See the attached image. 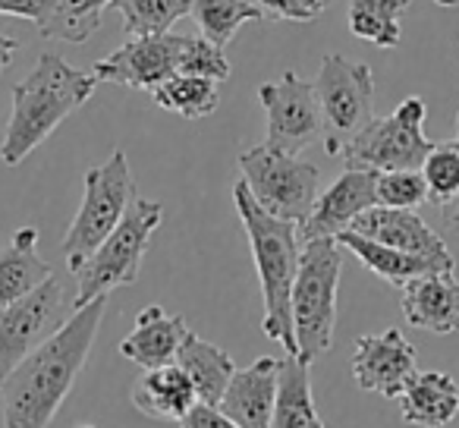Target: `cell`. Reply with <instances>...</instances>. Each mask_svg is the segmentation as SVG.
I'll use <instances>...</instances> for the list:
<instances>
[{
    "mask_svg": "<svg viewBox=\"0 0 459 428\" xmlns=\"http://www.w3.org/2000/svg\"><path fill=\"white\" fill-rule=\"evenodd\" d=\"M337 240L346 252H352V256L371 271V275H377L381 281H387L390 287H396V290L406 287L412 277L431 275V271H450L440 262H434V258L394 249V246H384V243H377V240H368L356 231H343Z\"/></svg>",
    "mask_w": 459,
    "mask_h": 428,
    "instance_id": "obj_22",
    "label": "cell"
},
{
    "mask_svg": "<svg viewBox=\"0 0 459 428\" xmlns=\"http://www.w3.org/2000/svg\"><path fill=\"white\" fill-rule=\"evenodd\" d=\"M258 101L268 117L264 145L274 152L299 154L318 139H325V117L315 95V83L287 70L281 79H271L258 89Z\"/></svg>",
    "mask_w": 459,
    "mask_h": 428,
    "instance_id": "obj_11",
    "label": "cell"
},
{
    "mask_svg": "<svg viewBox=\"0 0 459 428\" xmlns=\"http://www.w3.org/2000/svg\"><path fill=\"white\" fill-rule=\"evenodd\" d=\"M16 51H20V41L16 39H10V35H4L0 32V76L13 66V60H16Z\"/></svg>",
    "mask_w": 459,
    "mask_h": 428,
    "instance_id": "obj_36",
    "label": "cell"
},
{
    "mask_svg": "<svg viewBox=\"0 0 459 428\" xmlns=\"http://www.w3.org/2000/svg\"><path fill=\"white\" fill-rule=\"evenodd\" d=\"M343 271V246L337 237L306 240L293 284V331L299 356L318 362L333 346L337 328V287Z\"/></svg>",
    "mask_w": 459,
    "mask_h": 428,
    "instance_id": "obj_4",
    "label": "cell"
},
{
    "mask_svg": "<svg viewBox=\"0 0 459 428\" xmlns=\"http://www.w3.org/2000/svg\"><path fill=\"white\" fill-rule=\"evenodd\" d=\"M114 10L123 16L129 39L164 35L183 16L192 13V0H114Z\"/></svg>",
    "mask_w": 459,
    "mask_h": 428,
    "instance_id": "obj_29",
    "label": "cell"
},
{
    "mask_svg": "<svg viewBox=\"0 0 459 428\" xmlns=\"http://www.w3.org/2000/svg\"><path fill=\"white\" fill-rule=\"evenodd\" d=\"M453 142H456V145H459V117H456V139H453Z\"/></svg>",
    "mask_w": 459,
    "mask_h": 428,
    "instance_id": "obj_39",
    "label": "cell"
},
{
    "mask_svg": "<svg viewBox=\"0 0 459 428\" xmlns=\"http://www.w3.org/2000/svg\"><path fill=\"white\" fill-rule=\"evenodd\" d=\"M352 378L368 394H381L387 400H400L406 384L415 378V346L400 328H387L381 334H362L352 346Z\"/></svg>",
    "mask_w": 459,
    "mask_h": 428,
    "instance_id": "obj_13",
    "label": "cell"
},
{
    "mask_svg": "<svg viewBox=\"0 0 459 428\" xmlns=\"http://www.w3.org/2000/svg\"><path fill=\"white\" fill-rule=\"evenodd\" d=\"M409 10V0H350L346 22L359 41L394 51L403 39V13Z\"/></svg>",
    "mask_w": 459,
    "mask_h": 428,
    "instance_id": "obj_25",
    "label": "cell"
},
{
    "mask_svg": "<svg viewBox=\"0 0 459 428\" xmlns=\"http://www.w3.org/2000/svg\"><path fill=\"white\" fill-rule=\"evenodd\" d=\"M400 415L412 428H446L459 415V384L446 371H415L400 394Z\"/></svg>",
    "mask_w": 459,
    "mask_h": 428,
    "instance_id": "obj_20",
    "label": "cell"
},
{
    "mask_svg": "<svg viewBox=\"0 0 459 428\" xmlns=\"http://www.w3.org/2000/svg\"><path fill=\"white\" fill-rule=\"evenodd\" d=\"M377 205H387V208H419L428 202V183L419 170H384L377 173L375 186Z\"/></svg>",
    "mask_w": 459,
    "mask_h": 428,
    "instance_id": "obj_32",
    "label": "cell"
},
{
    "mask_svg": "<svg viewBox=\"0 0 459 428\" xmlns=\"http://www.w3.org/2000/svg\"><path fill=\"white\" fill-rule=\"evenodd\" d=\"M152 101L158 108L170 110V114L186 117V120H202V117L214 114L217 104H221V83L177 73L167 83H160L158 89H152Z\"/></svg>",
    "mask_w": 459,
    "mask_h": 428,
    "instance_id": "obj_26",
    "label": "cell"
},
{
    "mask_svg": "<svg viewBox=\"0 0 459 428\" xmlns=\"http://www.w3.org/2000/svg\"><path fill=\"white\" fill-rule=\"evenodd\" d=\"M268 13V20H287V22H312L331 7L333 0H252Z\"/></svg>",
    "mask_w": 459,
    "mask_h": 428,
    "instance_id": "obj_33",
    "label": "cell"
},
{
    "mask_svg": "<svg viewBox=\"0 0 459 428\" xmlns=\"http://www.w3.org/2000/svg\"><path fill=\"white\" fill-rule=\"evenodd\" d=\"M233 205L243 221V231L249 237L252 258L258 268V284H262V331L268 340L283 346V353L299 356L293 331V284L296 271H299V224L296 221L274 218L271 211H264L249 192L246 179L233 186Z\"/></svg>",
    "mask_w": 459,
    "mask_h": 428,
    "instance_id": "obj_3",
    "label": "cell"
},
{
    "mask_svg": "<svg viewBox=\"0 0 459 428\" xmlns=\"http://www.w3.org/2000/svg\"><path fill=\"white\" fill-rule=\"evenodd\" d=\"M350 231L362 233V237H368V240H377V243H384V246H394V249L412 252V256L434 258V262H440L444 268L456 271V262H453L444 237L434 233L412 208L371 205L368 211H362V214L352 221Z\"/></svg>",
    "mask_w": 459,
    "mask_h": 428,
    "instance_id": "obj_15",
    "label": "cell"
},
{
    "mask_svg": "<svg viewBox=\"0 0 459 428\" xmlns=\"http://www.w3.org/2000/svg\"><path fill=\"white\" fill-rule=\"evenodd\" d=\"M164 221V205L154 198H133L123 221L114 227L108 240L98 246V252L76 271V296L73 309L89 306L98 296H108L117 287H133L139 281L142 258L148 252L154 231Z\"/></svg>",
    "mask_w": 459,
    "mask_h": 428,
    "instance_id": "obj_5",
    "label": "cell"
},
{
    "mask_svg": "<svg viewBox=\"0 0 459 428\" xmlns=\"http://www.w3.org/2000/svg\"><path fill=\"white\" fill-rule=\"evenodd\" d=\"M186 319L183 315L167 312L164 306H145L135 315V325L126 337L120 340L123 359L135 362L139 369H158V365L177 362V353L183 346Z\"/></svg>",
    "mask_w": 459,
    "mask_h": 428,
    "instance_id": "obj_18",
    "label": "cell"
},
{
    "mask_svg": "<svg viewBox=\"0 0 459 428\" xmlns=\"http://www.w3.org/2000/svg\"><path fill=\"white\" fill-rule=\"evenodd\" d=\"M129 397H133V406L154 422H179L198 403L195 384L177 362L142 369Z\"/></svg>",
    "mask_w": 459,
    "mask_h": 428,
    "instance_id": "obj_19",
    "label": "cell"
},
{
    "mask_svg": "<svg viewBox=\"0 0 459 428\" xmlns=\"http://www.w3.org/2000/svg\"><path fill=\"white\" fill-rule=\"evenodd\" d=\"M60 0H0V16H16V20L35 22V29L41 22H48L57 13Z\"/></svg>",
    "mask_w": 459,
    "mask_h": 428,
    "instance_id": "obj_34",
    "label": "cell"
},
{
    "mask_svg": "<svg viewBox=\"0 0 459 428\" xmlns=\"http://www.w3.org/2000/svg\"><path fill=\"white\" fill-rule=\"evenodd\" d=\"M108 7H114V0H60L57 13L48 22H41L39 35L41 39L82 45V41H89L101 29Z\"/></svg>",
    "mask_w": 459,
    "mask_h": 428,
    "instance_id": "obj_28",
    "label": "cell"
},
{
    "mask_svg": "<svg viewBox=\"0 0 459 428\" xmlns=\"http://www.w3.org/2000/svg\"><path fill=\"white\" fill-rule=\"evenodd\" d=\"M377 170H362V167H346L331 186L318 196L312 214L299 224V240H321V237H340L350 231L352 221L377 205L375 196Z\"/></svg>",
    "mask_w": 459,
    "mask_h": 428,
    "instance_id": "obj_14",
    "label": "cell"
},
{
    "mask_svg": "<svg viewBox=\"0 0 459 428\" xmlns=\"http://www.w3.org/2000/svg\"><path fill=\"white\" fill-rule=\"evenodd\" d=\"M237 164L255 202L264 211H271L274 218L302 224L312 214L321 183V173L315 164L302 161L299 154L274 152L268 145L239 152Z\"/></svg>",
    "mask_w": 459,
    "mask_h": 428,
    "instance_id": "obj_8",
    "label": "cell"
},
{
    "mask_svg": "<svg viewBox=\"0 0 459 428\" xmlns=\"http://www.w3.org/2000/svg\"><path fill=\"white\" fill-rule=\"evenodd\" d=\"M277 381H281V359L262 356L246 369L233 371L217 406L239 428H271Z\"/></svg>",
    "mask_w": 459,
    "mask_h": 428,
    "instance_id": "obj_16",
    "label": "cell"
},
{
    "mask_svg": "<svg viewBox=\"0 0 459 428\" xmlns=\"http://www.w3.org/2000/svg\"><path fill=\"white\" fill-rule=\"evenodd\" d=\"M179 73H186V76L214 79V83H227L233 66H230V60L221 45L208 41L204 35H186L183 57H179Z\"/></svg>",
    "mask_w": 459,
    "mask_h": 428,
    "instance_id": "obj_31",
    "label": "cell"
},
{
    "mask_svg": "<svg viewBox=\"0 0 459 428\" xmlns=\"http://www.w3.org/2000/svg\"><path fill=\"white\" fill-rule=\"evenodd\" d=\"M76 428H95V425H76Z\"/></svg>",
    "mask_w": 459,
    "mask_h": 428,
    "instance_id": "obj_40",
    "label": "cell"
},
{
    "mask_svg": "<svg viewBox=\"0 0 459 428\" xmlns=\"http://www.w3.org/2000/svg\"><path fill=\"white\" fill-rule=\"evenodd\" d=\"M431 4H437V7H446V10L459 7V0H431Z\"/></svg>",
    "mask_w": 459,
    "mask_h": 428,
    "instance_id": "obj_38",
    "label": "cell"
},
{
    "mask_svg": "<svg viewBox=\"0 0 459 428\" xmlns=\"http://www.w3.org/2000/svg\"><path fill=\"white\" fill-rule=\"evenodd\" d=\"M135 198V179L129 170V158L123 148H117L104 164L91 167L85 173V196L76 218L66 231L60 252L66 258V268L76 275L85 262L98 252V246L114 233Z\"/></svg>",
    "mask_w": 459,
    "mask_h": 428,
    "instance_id": "obj_6",
    "label": "cell"
},
{
    "mask_svg": "<svg viewBox=\"0 0 459 428\" xmlns=\"http://www.w3.org/2000/svg\"><path fill=\"white\" fill-rule=\"evenodd\" d=\"M177 365L192 378V384H195V390H198V400L214 403V406L221 403L230 378L237 371V362H233L230 353H223L221 346L208 344V340H202L192 331L186 334L183 346H179Z\"/></svg>",
    "mask_w": 459,
    "mask_h": 428,
    "instance_id": "obj_24",
    "label": "cell"
},
{
    "mask_svg": "<svg viewBox=\"0 0 459 428\" xmlns=\"http://www.w3.org/2000/svg\"><path fill=\"white\" fill-rule=\"evenodd\" d=\"M428 104L425 98L409 95L400 108L387 117H371L340 152L346 167H362V170H419L425 164L428 152L437 142L425 135Z\"/></svg>",
    "mask_w": 459,
    "mask_h": 428,
    "instance_id": "obj_7",
    "label": "cell"
},
{
    "mask_svg": "<svg viewBox=\"0 0 459 428\" xmlns=\"http://www.w3.org/2000/svg\"><path fill=\"white\" fill-rule=\"evenodd\" d=\"M108 312V296L76 309L64 328L35 346L4 381H0V409L4 428H48L70 397L76 378L82 375L89 353L98 340V328Z\"/></svg>",
    "mask_w": 459,
    "mask_h": 428,
    "instance_id": "obj_1",
    "label": "cell"
},
{
    "mask_svg": "<svg viewBox=\"0 0 459 428\" xmlns=\"http://www.w3.org/2000/svg\"><path fill=\"white\" fill-rule=\"evenodd\" d=\"M271 428H327L318 409H315L308 362L302 356H290L287 353L281 359V381H277Z\"/></svg>",
    "mask_w": 459,
    "mask_h": 428,
    "instance_id": "obj_23",
    "label": "cell"
},
{
    "mask_svg": "<svg viewBox=\"0 0 459 428\" xmlns=\"http://www.w3.org/2000/svg\"><path fill=\"white\" fill-rule=\"evenodd\" d=\"M440 218H444V227H450L453 233H459V192L446 205H440Z\"/></svg>",
    "mask_w": 459,
    "mask_h": 428,
    "instance_id": "obj_37",
    "label": "cell"
},
{
    "mask_svg": "<svg viewBox=\"0 0 459 428\" xmlns=\"http://www.w3.org/2000/svg\"><path fill=\"white\" fill-rule=\"evenodd\" d=\"M54 277L51 265L39 256V227H20L0 249V306L22 300Z\"/></svg>",
    "mask_w": 459,
    "mask_h": 428,
    "instance_id": "obj_21",
    "label": "cell"
},
{
    "mask_svg": "<svg viewBox=\"0 0 459 428\" xmlns=\"http://www.w3.org/2000/svg\"><path fill=\"white\" fill-rule=\"evenodd\" d=\"M403 293V315L412 328L431 334L459 331V281L453 271H431L412 277Z\"/></svg>",
    "mask_w": 459,
    "mask_h": 428,
    "instance_id": "obj_17",
    "label": "cell"
},
{
    "mask_svg": "<svg viewBox=\"0 0 459 428\" xmlns=\"http://www.w3.org/2000/svg\"><path fill=\"white\" fill-rule=\"evenodd\" d=\"M73 300L57 277H48L39 290L22 300L0 306V381L45 340H51L70 321Z\"/></svg>",
    "mask_w": 459,
    "mask_h": 428,
    "instance_id": "obj_10",
    "label": "cell"
},
{
    "mask_svg": "<svg viewBox=\"0 0 459 428\" xmlns=\"http://www.w3.org/2000/svg\"><path fill=\"white\" fill-rule=\"evenodd\" d=\"M183 45H186V35H173V32L129 39L123 48H117L104 60H98L91 66V73L101 83H117L135 92H152L179 73Z\"/></svg>",
    "mask_w": 459,
    "mask_h": 428,
    "instance_id": "obj_12",
    "label": "cell"
},
{
    "mask_svg": "<svg viewBox=\"0 0 459 428\" xmlns=\"http://www.w3.org/2000/svg\"><path fill=\"white\" fill-rule=\"evenodd\" d=\"M101 79L45 51L26 79L13 89V108L0 139V161L16 167L54 135V129L89 104Z\"/></svg>",
    "mask_w": 459,
    "mask_h": 428,
    "instance_id": "obj_2",
    "label": "cell"
},
{
    "mask_svg": "<svg viewBox=\"0 0 459 428\" xmlns=\"http://www.w3.org/2000/svg\"><path fill=\"white\" fill-rule=\"evenodd\" d=\"M421 177L428 183V202L446 205L459 192V145L437 142L421 164Z\"/></svg>",
    "mask_w": 459,
    "mask_h": 428,
    "instance_id": "obj_30",
    "label": "cell"
},
{
    "mask_svg": "<svg viewBox=\"0 0 459 428\" xmlns=\"http://www.w3.org/2000/svg\"><path fill=\"white\" fill-rule=\"evenodd\" d=\"M189 16L198 22V32L221 48H227L246 22L268 20V13L252 0H192Z\"/></svg>",
    "mask_w": 459,
    "mask_h": 428,
    "instance_id": "obj_27",
    "label": "cell"
},
{
    "mask_svg": "<svg viewBox=\"0 0 459 428\" xmlns=\"http://www.w3.org/2000/svg\"><path fill=\"white\" fill-rule=\"evenodd\" d=\"M177 425L179 428H239L221 406H214V403H204V400H198L195 406H192L189 413L177 422Z\"/></svg>",
    "mask_w": 459,
    "mask_h": 428,
    "instance_id": "obj_35",
    "label": "cell"
},
{
    "mask_svg": "<svg viewBox=\"0 0 459 428\" xmlns=\"http://www.w3.org/2000/svg\"><path fill=\"white\" fill-rule=\"evenodd\" d=\"M312 83L325 117V148L327 154L340 158L346 142L375 117V73L368 64H356L343 54H327Z\"/></svg>",
    "mask_w": 459,
    "mask_h": 428,
    "instance_id": "obj_9",
    "label": "cell"
}]
</instances>
